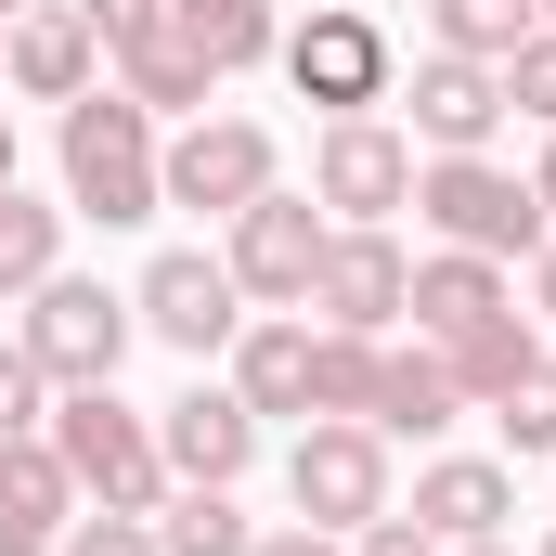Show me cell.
<instances>
[{
	"instance_id": "cell-1",
	"label": "cell",
	"mask_w": 556,
	"mask_h": 556,
	"mask_svg": "<svg viewBox=\"0 0 556 556\" xmlns=\"http://www.w3.org/2000/svg\"><path fill=\"white\" fill-rule=\"evenodd\" d=\"M52 155H65V220H104V233H130V220H155L168 207V181H155V117H142L130 91H78L65 104V130H52Z\"/></svg>"
},
{
	"instance_id": "cell-2",
	"label": "cell",
	"mask_w": 556,
	"mask_h": 556,
	"mask_svg": "<svg viewBox=\"0 0 556 556\" xmlns=\"http://www.w3.org/2000/svg\"><path fill=\"white\" fill-rule=\"evenodd\" d=\"M78 479V505H117V518H155L168 505V453H155V415H130L117 389H52V427H39Z\"/></svg>"
},
{
	"instance_id": "cell-3",
	"label": "cell",
	"mask_w": 556,
	"mask_h": 556,
	"mask_svg": "<svg viewBox=\"0 0 556 556\" xmlns=\"http://www.w3.org/2000/svg\"><path fill=\"white\" fill-rule=\"evenodd\" d=\"M273 65H285V91L324 104V117H376V104L402 91V39H389L363 0H311V13L273 39Z\"/></svg>"
},
{
	"instance_id": "cell-4",
	"label": "cell",
	"mask_w": 556,
	"mask_h": 556,
	"mask_svg": "<svg viewBox=\"0 0 556 556\" xmlns=\"http://www.w3.org/2000/svg\"><path fill=\"white\" fill-rule=\"evenodd\" d=\"M415 220L440 233V247H466V260H531L556 220L544 194L518 181V168H492V155H427L415 168Z\"/></svg>"
},
{
	"instance_id": "cell-5",
	"label": "cell",
	"mask_w": 556,
	"mask_h": 556,
	"mask_svg": "<svg viewBox=\"0 0 556 556\" xmlns=\"http://www.w3.org/2000/svg\"><path fill=\"white\" fill-rule=\"evenodd\" d=\"M285 505H298L311 531H337V544L376 531V518L402 505V492H389V440H376L363 415H311L298 453H285Z\"/></svg>"
},
{
	"instance_id": "cell-6",
	"label": "cell",
	"mask_w": 556,
	"mask_h": 556,
	"mask_svg": "<svg viewBox=\"0 0 556 556\" xmlns=\"http://www.w3.org/2000/svg\"><path fill=\"white\" fill-rule=\"evenodd\" d=\"M13 337H26V363H39L52 389H117V363H130L142 324H130V298H117V285L52 273L39 298H26V324H13Z\"/></svg>"
},
{
	"instance_id": "cell-7",
	"label": "cell",
	"mask_w": 556,
	"mask_h": 556,
	"mask_svg": "<svg viewBox=\"0 0 556 556\" xmlns=\"http://www.w3.org/2000/svg\"><path fill=\"white\" fill-rule=\"evenodd\" d=\"M130 324H142V337H168L181 363H220V350L247 337V285H233V260H207V247H168V260H142Z\"/></svg>"
},
{
	"instance_id": "cell-8",
	"label": "cell",
	"mask_w": 556,
	"mask_h": 556,
	"mask_svg": "<svg viewBox=\"0 0 556 556\" xmlns=\"http://www.w3.org/2000/svg\"><path fill=\"white\" fill-rule=\"evenodd\" d=\"M220 233H233L220 260H233V285H247V311H311V273H324V247H337V220H324L311 194H285V181H273V194L233 207Z\"/></svg>"
},
{
	"instance_id": "cell-9",
	"label": "cell",
	"mask_w": 556,
	"mask_h": 556,
	"mask_svg": "<svg viewBox=\"0 0 556 556\" xmlns=\"http://www.w3.org/2000/svg\"><path fill=\"white\" fill-rule=\"evenodd\" d=\"M155 181H168V207L233 220V207H260V194H273V130H260V117H181L168 155H155Z\"/></svg>"
},
{
	"instance_id": "cell-10",
	"label": "cell",
	"mask_w": 556,
	"mask_h": 556,
	"mask_svg": "<svg viewBox=\"0 0 556 556\" xmlns=\"http://www.w3.org/2000/svg\"><path fill=\"white\" fill-rule=\"evenodd\" d=\"M311 207L324 220H402L415 207V142L389 117H324L311 142Z\"/></svg>"
},
{
	"instance_id": "cell-11",
	"label": "cell",
	"mask_w": 556,
	"mask_h": 556,
	"mask_svg": "<svg viewBox=\"0 0 556 556\" xmlns=\"http://www.w3.org/2000/svg\"><path fill=\"white\" fill-rule=\"evenodd\" d=\"M155 453H168V492H233V479L260 466V415H247V389H233V376H194V389L155 415Z\"/></svg>"
},
{
	"instance_id": "cell-12",
	"label": "cell",
	"mask_w": 556,
	"mask_h": 556,
	"mask_svg": "<svg viewBox=\"0 0 556 556\" xmlns=\"http://www.w3.org/2000/svg\"><path fill=\"white\" fill-rule=\"evenodd\" d=\"M402 298H415L402 233H389V220H337V247H324V273H311V311H324L337 337H389Z\"/></svg>"
},
{
	"instance_id": "cell-13",
	"label": "cell",
	"mask_w": 556,
	"mask_h": 556,
	"mask_svg": "<svg viewBox=\"0 0 556 556\" xmlns=\"http://www.w3.org/2000/svg\"><path fill=\"white\" fill-rule=\"evenodd\" d=\"M0 91H26V104H78V91H104V39H91V13H78V0H26V13L0 26Z\"/></svg>"
},
{
	"instance_id": "cell-14",
	"label": "cell",
	"mask_w": 556,
	"mask_h": 556,
	"mask_svg": "<svg viewBox=\"0 0 556 556\" xmlns=\"http://www.w3.org/2000/svg\"><path fill=\"white\" fill-rule=\"evenodd\" d=\"M389 104H415V142H427V155H492V130H505V78L466 65V52H415Z\"/></svg>"
},
{
	"instance_id": "cell-15",
	"label": "cell",
	"mask_w": 556,
	"mask_h": 556,
	"mask_svg": "<svg viewBox=\"0 0 556 556\" xmlns=\"http://www.w3.org/2000/svg\"><path fill=\"white\" fill-rule=\"evenodd\" d=\"M402 518H415L427 544H505V518H518V466H492V453H427Z\"/></svg>"
},
{
	"instance_id": "cell-16",
	"label": "cell",
	"mask_w": 556,
	"mask_h": 556,
	"mask_svg": "<svg viewBox=\"0 0 556 556\" xmlns=\"http://www.w3.org/2000/svg\"><path fill=\"white\" fill-rule=\"evenodd\" d=\"M415 337L427 350H453V337H479V324H505L518 311V285H505V260H466V247H427L415 260Z\"/></svg>"
},
{
	"instance_id": "cell-17",
	"label": "cell",
	"mask_w": 556,
	"mask_h": 556,
	"mask_svg": "<svg viewBox=\"0 0 556 556\" xmlns=\"http://www.w3.org/2000/svg\"><path fill=\"white\" fill-rule=\"evenodd\" d=\"M220 363H233V389H247L260 427H273V415L311 427V311H247V337H233Z\"/></svg>"
},
{
	"instance_id": "cell-18",
	"label": "cell",
	"mask_w": 556,
	"mask_h": 556,
	"mask_svg": "<svg viewBox=\"0 0 556 556\" xmlns=\"http://www.w3.org/2000/svg\"><path fill=\"white\" fill-rule=\"evenodd\" d=\"M78 518V479L52 440H0V556H52Z\"/></svg>"
},
{
	"instance_id": "cell-19",
	"label": "cell",
	"mask_w": 556,
	"mask_h": 556,
	"mask_svg": "<svg viewBox=\"0 0 556 556\" xmlns=\"http://www.w3.org/2000/svg\"><path fill=\"white\" fill-rule=\"evenodd\" d=\"M453 415H466V389H453V363H440L427 337L415 350H376V415H363L376 440H440Z\"/></svg>"
},
{
	"instance_id": "cell-20",
	"label": "cell",
	"mask_w": 556,
	"mask_h": 556,
	"mask_svg": "<svg viewBox=\"0 0 556 556\" xmlns=\"http://www.w3.org/2000/svg\"><path fill=\"white\" fill-rule=\"evenodd\" d=\"M117 91H130L142 117H207V104H220V65H207L181 26H155V39L117 52Z\"/></svg>"
},
{
	"instance_id": "cell-21",
	"label": "cell",
	"mask_w": 556,
	"mask_h": 556,
	"mask_svg": "<svg viewBox=\"0 0 556 556\" xmlns=\"http://www.w3.org/2000/svg\"><path fill=\"white\" fill-rule=\"evenodd\" d=\"M52 273H65V207L26 194V181H0V311H26Z\"/></svg>"
},
{
	"instance_id": "cell-22",
	"label": "cell",
	"mask_w": 556,
	"mask_h": 556,
	"mask_svg": "<svg viewBox=\"0 0 556 556\" xmlns=\"http://www.w3.org/2000/svg\"><path fill=\"white\" fill-rule=\"evenodd\" d=\"M168 26L220 65V78H247V65H273V39H285V13L273 0H168Z\"/></svg>"
},
{
	"instance_id": "cell-23",
	"label": "cell",
	"mask_w": 556,
	"mask_h": 556,
	"mask_svg": "<svg viewBox=\"0 0 556 556\" xmlns=\"http://www.w3.org/2000/svg\"><path fill=\"white\" fill-rule=\"evenodd\" d=\"M544 13L531 0H427V52H466V65H505Z\"/></svg>"
},
{
	"instance_id": "cell-24",
	"label": "cell",
	"mask_w": 556,
	"mask_h": 556,
	"mask_svg": "<svg viewBox=\"0 0 556 556\" xmlns=\"http://www.w3.org/2000/svg\"><path fill=\"white\" fill-rule=\"evenodd\" d=\"M376 350H389V337L311 324V415H376Z\"/></svg>"
},
{
	"instance_id": "cell-25",
	"label": "cell",
	"mask_w": 556,
	"mask_h": 556,
	"mask_svg": "<svg viewBox=\"0 0 556 556\" xmlns=\"http://www.w3.org/2000/svg\"><path fill=\"white\" fill-rule=\"evenodd\" d=\"M155 544H168V556H247L260 531H247L233 492H168V505H155Z\"/></svg>"
},
{
	"instance_id": "cell-26",
	"label": "cell",
	"mask_w": 556,
	"mask_h": 556,
	"mask_svg": "<svg viewBox=\"0 0 556 556\" xmlns=\"http://www.w3.org/2000/svg\"><path fill=\"white\" fill-rule=\"evenodd\" d=\"M479 415L505 427V453H556V350H531V363H518Z\"/></svg>"
},
{
	"instance_id": "cell-27",
	"label": "cell",
	"mask_w": 556,
	"mask_h": 556,
	"mask_svg": "<svg viewBox=\"0 0 556 556\" xmlns=\"http://www.w3.org/2000/svg\"><path fill=\"white\" fill-rule=\"evenodd\" d=\"M531 350H544V337H531V324L505 311V324H479V337H453L440 363H453V389H466V415H479V402H492V389H505V376H518Z\"/></svg>"
},
{
	"instance_id": "cell-28",
	"label": "cell",
	"mask_w": 556,
	"mask_h": 556,
	"mask_svg": "<svg viewBox=\"0 0 556 556\" xmlns=\"http://www.w3.org/2000/svg\"><path fill=\"white\" fill-rule=\"evenodd\" d=\"M492 78H505V117H531V130H556V26H531V39H518V52H505Z\"/></svg>"
},
{
	"instance_id": "cell-29",
	"label": "cell",
	"mask_w": 556,
	"mask_h": 556,
	"mask_svg": "<svg viewBox=\"0 0 556 556\" xmlns=\"http://www.w3.org/2000/svg\"><path fill=\"white\" fill-rule=\"evenodd\" d=\"M52 427V376L26 363V337H0V440H39Z\"/></svg>"
},
{
	"instance_id": "cell-30",
	"label": "cell",
	"mask_w": 556,
	"mask_h": 556,
	"mask_svg": "<svg viewBox=\"0 0 556 556\" xmlns=\"http://www.w3.org/2000/svg\"><path fill=\"white\" fill-rule=\"evenodd\" d=\"M52 556H168V544H155V518H117V505H78Z\"/></svg>"
},
{
	"instance_id": "cell-31",
	"label": "cell",
	"mask_w": 556,
	"mask_h": 556,
	"mask_svg": "<svg viewBox=\"0 0 556 556\" xmlns=\"http://www.w3.org/2000/svg\"><path fill=\"white\" fill-rule=\"evenodd\" d=\"M78 13H91V39H104V52H130V39L168 26V0H78Z\"/></svg>"
},
{
	"instance_id": "cell-32",
	"label": "cell",
	"mask_w": 556,
	"mask_h": 556,
	"mask_svg": "<svg viewBox=\"0 0 556 556\" xmlns=\"http://www.w3.org/2000/svg\"><path fill=\"white\" fill-rule=\"evenodd\" d=\"M350 556H440V544H427L415 518H402V505H389V518H376V531H350Z\"/></svg>"
},
{
	"instance_id": "cell-33",
	"label": "cell",
	"mask_w": 556,
	"mask_h": 556,
	"mask_svg": "<svg viewBox=\"0 0 556 556\" xmlns=\"http://www.w3.org/2000/svg\"><path fill=\"white\" fill-rule=\"evenodd\" d=\"M247 556H350V544H337V531H311V518H285V531H260Z\"/></svg>"
},
{
	"instance_id": "cell-34",
	"label": "cell",
	"mask_w": 556,
	"mask_h": 556,
	"mask_svg": "<svg viewBox=\"0 0 556 556\" xmlns=\"http://www.w3.org/2000/svg\"><path fill=\"white\" fill-rule=\"evenodd\" d=\"M531 311H544V324H556V233H544V247H531Z\"/></svg>"
},
{
	"instance_id": "cell-35",
	"label": "cell",
	"mask_w": 556,
	"mask_h": 556,
	"mask_svg": "<svg viewBox=\"0 0 556 556\" xmlns=\"http://www.w3.org/2000/svg\"><path fill=\"white\" fill-rule=\"evenodd\" d=\"M531 194H544V220H556V130H544V168H531Z\"/></svg>"
},
{
	"instance_id": "cell-36",
	"label": "cell",
	"mask_w": 556,
	"mask_h": 556,
	"mask_svg": "<svg viewBox=\"0 0 556 556\" xmlns=\"http://www.w3.org/2000/svg\"><path fill=\"white\" fill-rule=\"evenodd\" d=\"M0 181H13V117H0Z\"/></svg>"
},
{
	"instance_id": "cell-37",
	"label": "cell",
	"mask_w": 556,
	"mask_h": 556,
	"mask_svg": "<svg viewBox=\"0 0 556 556\" xmlns=\"http://www.w3.org/2000/svg\"><path fill=\"white\" fill-rule=\"evenodd\" d=\"M440 556H505V544H440Z\"/></svg>"
},
{
	"instance_id": "cell-38",
	"label": "cell",
	"mask_w": 556,
	"mask_h": 556,
	"mask_svg": "<svg viewBox=\"0 0 556 556\" xmlns=\"http://www.w3.org/2000/svg\"><path fill=\"white\" fill-rule=\"evenodd\" d=\"M13 13H26V0H0V26H13Z\"/></svg>"
},
{
	"instance_id": "cell-39",
	"label": "cell",
	"mask_w": 556,
	"mask_h": 556,
	"mask_svg": "<svg viewBox=\"0 0 556 556\" xmlns=\"http://www.w3.org/2000/svg\"><path fill=\"white\" fill-rule=\"evenodd\" d=\"M531 13H544V26H556V0H531Z\"/></svg>"
},
{
	"instance_id": "cell-40",
	"label": "cell",
	"mask_w": 556,
	"mask_h": 556,
	"mask_svg": "<svg viewBox=\"0 0 556 556\" xmlns=\"http://www.w3.org/2000/svg\"><path fill=\"white\" fill-rule=\"evenodd\" d=\"M544 556H556V531H544Z\"/></svg>"
}]
</instances>
